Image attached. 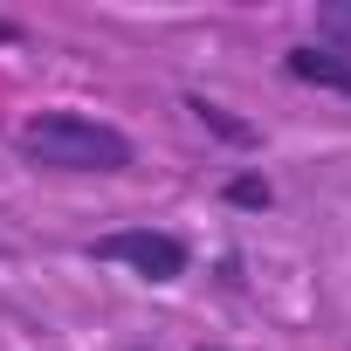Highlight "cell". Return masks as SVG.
<instances>
[{
    "label": "cell",
    "instance_id": "cell-1",
    "mask_svg": "<svg viewBox=\"0 0 351 351\" xmlns=\"http://www.w3.org/2000/svg\"><path fill=\"white\" fill-rule=\"evenodd\" d=\"M21 158L35 172H124L138 152L117 124L90 117V110H35L21 131H14Z\"/></svg>",
    "mask_w": 351,
    "mask_h": 351
},
{
    "label": "cell",
    "instance_id": "cell-2",
    "mask_svg": "<svg viewBox=\"0 0 351 351\" xmlns=\"http://www.w3.org/2000/svg\"><path fill=\"white\" fill-rule=\"evenodd\" d=\"M83 255L90 262H124L131 276H145V282H180L186 276V241L180 234H165V228H117V234H97V241H83Z\"/></svg>",
    "mask_w": 351,
    "mask_h": 351
},
{
    "label": "cell",
    "instance_id": "cell-3",
    "mask_svg": "<svg viewBox=\"0 0 351 351\" xmlns=\"http://www.w3.org/2000/svg\"><path fill=\"white\" fill-rule=\"evenodd\" d=\"M282 69H289L296 83H310V90H337V97H351V62L330 56V49H317V42H296V49L282 56Z\"/></svg>",
    "mask_w": 351,
    "mask_h": 351
},
{
    "label": "cell",
    "instance_id": "cell-4",
    "mask_svg": "<svg viewBox=\"0 0 351 351\" xmlns=\"http://www.w3.org/2000/svg\"><path fill=\"white\" fill-rule=\"evenodd\" d=\"M317 49H330V56L351 62V0H324V8H317Z\"/></svg>",
    "mask_w": 351,
    "mask_h": 351
},
{
    "label": "cell",
    "instance_id": "cell-5",
    "mask_svg": "<svg viewBox=\"0 0 351 351\" xmlns=\"http://www.w3.org/2000/svg\"><path fill=\"white\" fill-rule=\"evenodd\" d=\"M186 110L214 131V138H228V145H255V124H241V117H228L221 104H207V97H186Z\"/></svg>",
    "mask_w": 351,
    "mask_h": 351
},
{
    "label": "cell",
    "instance_id": "cell-6",
    "mask_svg": "<svg viewBox=\"0 0 351 351\" xmlns=\"http://www.w3.org/2000/svg\"><path fill=\"white\" fill-rule=\"evenodd\" d=\"M221 193H228V207H248V214H262V207L276 200V186L262 180V172H234V180H228Z\"/></svg>",
    "mask_w": 351,
    "mask_h": 351
},
{
    "label": "cell",
    "instance_id": "cell-7",
    "mask_svg": "<svg viewBox=\"0 0 351 351\" xmlns=\"http://www.w3.org/2000/svg\"><path fill=\"white\" fill-rule=\"evenodd\" d=\"M8 42H21V21H8V14H0V49H8Z\"/></svg>",
    "mask_w": 351,
    "mask_h": 351
},
{
    "label": "cell",
    "instance_id": "cell-8",
    "mask_svg": "<svg viewBox=\"0 0 351 351\" xmlns=\"http://www.w3.org/2000/svg\"><path fill=\"white\" fill-rule=\"evenodd\" d=\"M131 351H145V344H131Z\"/></svg>",
    "mask_w": 351,
    "mask_h": 351
},
{
    "label": "cell",
    "instance_id": "cell-9",
    "mask_svg": "<svg viewBox=\"0 0 351 351\" xmlns=\"http://www.w3.org/2000/svg\"><path fill=\"white\" fill-rule=\"evenodd\" d=\"M200 351H214V344H200Z\"/></svg>",
    "mask_w": 351,
    "mask_h": 351
}]
</instances>
